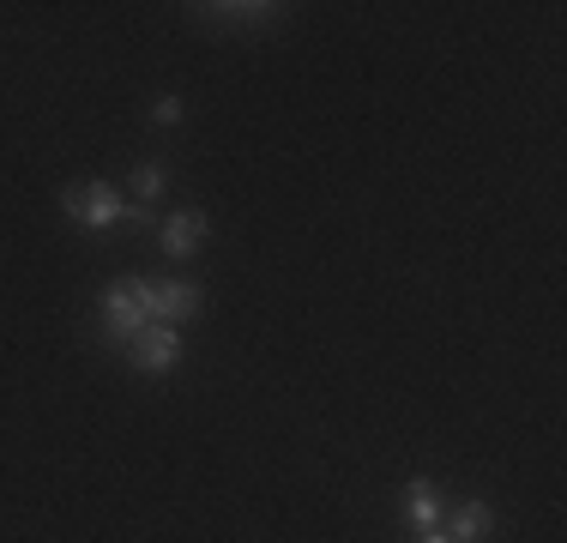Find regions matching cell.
Returning a JSON list of instances; mask_svg holds the SVG:
<instances>
[{
    "mask_svg": "<svg viewBox=\"0 0 567 543\" xmlns=\"http://www.w3.org/2000/svg\"><path fill=\"white\" fill-rule=\"evenodd\" d=\"M145 296H152V278H145V272H121L110 290L97 296V303H103V345L127 350L133 338L152 326V315H145Z\"/></svg>",
    "mask_w": 567,
    "mask_h": 543,
    "instance_id": "obj_1",
    "label": "cell"
},
{
    "mask_svg": "<svg viewBox=\"0 0 567 543\" xmlns=\"http://www.w3.org/2000/svg\"><path fill=\"white\" fill-rule=\"evenodd\" d=\"M61 212L73 217L79 229H115L121 217H127V194H121L115 182H73V187H61Z\"/></svg>",
    "mask_w": 567,
    "mask_h": 543,
    "instance_id": "obj_2",
    "label": "cell"
},
{
    "mask_svg": "<svg viewBox=\"0 0 567 543\" xmlns=\"http://www.w3.org/2000/svg\"><path fill=\"white\" fill-rule=\"evenodd\" d=\"M145 315H152L157 326H175V332H182L187 320L206 315V290H199V284H187V278H152Z\"/></svg>",
    "mask_w": 567,
    "mask_h": 543,
    "instance_id": "obj_3",
    "label": "cell"
},
{
    "mask_svg": "<svg viewBox=\"0 0 567 543\" xmlns=\"http://www.w3.org/2000/svg\"><path fill=\"white\" fill-rule=\"evenodd\" d=\"M175 362H182V332H175V326H145L140 338H133L127 345V369L133 375H169Z\"/></svg>",
    "mask_w": 567,
    "mask_h": 543,
    "instance_id": "obj_4",
    "label": "cell"
},
{
    "mask_svg": "<svg viewBox=\"0 0 567 543\" xmlns=\"http://www.w3.org/2000/svg\"><path fill=\"white\" fill-rule=\"evenodd\" d=\"M212 236V217L199 206L187 212H169L164 224H157V242H164V260H187V254H199V242Z\"/></svg>",
    "mask_w": 567,
    "mask_h": 543,
    "instance_id": "obj_5",
    "label": "cell"
},
{
    "mask_svg": "<svg viewBox=\"0 0 567 543\" xmlns=\"http://www.w3.org/2000/svg\"><path fill=\"white\" fill-rule=\"evenodd\" d=\"M404 520H411V532H441V520H447V495H441L429 478H411L404 483Z\"/></svg>",
    "mask_w": 567,
    "mask_h": 543,
    "instance_id": "obj_6",
    "label": "cell"
},
{
    "mask_svg": "<svg viewBox=\"0 0 567 543\" xmlns=\"http://www.w3.org/2000/svg\"><path fill=\"white\" fill-rule=\"evenodd\" d=\"M495 532V508L489 501H458V508L447 513V537L453 543H483Z\"/></svg>",
    "mask_w": 567,
    "mask_h": 543,
    "instance_id": "obj_7",
    "label": "cell"
},
{
    "mask_svg": "<svg viewBox=\"0 0 567 543\" xmlns=\"http://www.w3.org/2000/svg\"><path fill=\"white\" fill-rule=\"evenodd\" d=\"M199 19L212 24H278L290 7H272V0H241V7H194Z\"/></svg>",
    "mask_w": 567,
    "mask_h": 543,
    "instance_id": "obj_8",
    "label": "cell"
},
{
    "mask_svg": "<svg viewBox=\"0 0 567 543\" xmlns=\"http://www.w3.org/2000/svg\"><path fill=\"white\" fill-rule=\"evenodd\" d=\"M127 187H133V199H140V206H157V199H164V187H169V170L145 157L140 170H133V182H127Z\"/></svg>",
    "mask_w": 567,
    "mask_h": 543,
    "instance_id": "obj_9",
    "label": "cell"
},
{
    "mask_svg": "<svg viewBox=\"0 0 567 543\" xmlns=\"http://www.w3.org/2000/svg\"><path fill=\"white\" fill-rule=\"evenodd\" d=\"M182 115H187V103L175 98V91H164V98L152 103V121H157V127H182Z\"/></svg>",
    "mask_w": 567,
    "mask_h": 543,
    "instance_id": "obj_10",
    "label": "cell"
},
{
    "mask_svg": "<svg viewBox=\"0 0 567 543\" xmlns=\"http://www.w3.org/2000/svg\"><path fill=\"white\" fill-rule=\"evenodd\" d=\"M121 224H133V229H152V224H157V212H152V206H140V199H127V217H121Z\"/></svg>",
    "mask_w": 567,
    "mask_h": 543,
    "instance_id": "obj_11",
    "label": "cell"
},
{
    "mask_svg": "<svg viewBox=\"0 0 567 543\" xmlns=\"http://www.w3.org/2000/svg\"><path fill=\"white\" fill-rule=\"evenodd\" d=\"M411 543H453V537H447V532H416Z\"/></svg>",
    "mask_w": 567,
    "mask_h": 543,
    "instance_id": "obj_12",
    "label": "cell"
}]
</instances>
